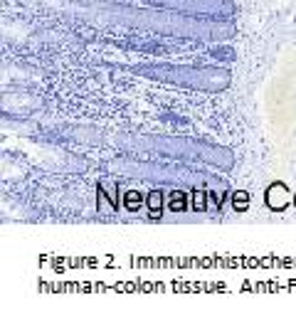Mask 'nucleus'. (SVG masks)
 Returning <instances> with one entry per match:
<instances>
[{
    "instance_id": "1",
    "label": "nucleus",
    "mask_w": 296,
    "mask_h": 323,
    "mask_svg": "<svg viewBox=\"0 0 296 323\" xmlns=\"http://www.w3.org/2000/svg\"><path fill=\"white\" fill-rule=\"evenodd\" d=\"M286 185H281V183H274L269 190H266V205L271 207V210H281L284 205H286V200H281V197H286Z\"/></svg>"
},
{
    "instance_id": "2",
    "label": "nucleus",
    "mask_w": 296,
    "mask_h": 323,
    "mask_svg": "<svg viewBox=\"0 0 296 323\" xmlns=\"http://www.w3.org/2000/svg\"><path fill=\"white\" fill-rule=\"evenodd\" d=\"M148 205H151V217H161V193H153L148 197Z\"/></svg>"
},
{
    "instance_id": "3",
    "label": "nucleus",
    "mask_w": 296,
    "mask_h": 323,
    "mask_svg": "<svg viewBox=\"0 0 296 323\" xmlns=\"http://www.w3.org/2000/svg\"><path fill=\"white\" fill-rule=\"evenodd\" d=\"M124 205H126L129 210H138V205H141V195H138V193H126V195H124Z\"/></svg>"
},
{
    "instance_id": "4",
    "label": "nucleus",
    "mask_w": 296,
    "mask_h": 323,
    "mask_svg": "<svg viewBox=\"0 0 296 323\" xmlns=\"http://www.w3.org/2000/svg\"><path fill=\"white\" fill-rule=\"evenodd\" d=\"M168 207H170V210H185V197H183V193H173V200L168 202Z\"/></svg>"
},
{
    "instance_id": "5",
    "label": "nucleus",
    "mask_w": 296,
    "mask_h": 323,
    "mask_svg": "<svg viewBox=\"0 0 296 323\" xmlns=\"http://www.w3.org/2000/svg\"><path fill=\"white\" fill-rule=\"evenodd\" d=\"M247 202H249V195L247 193H234V210H244L247 207Z\"/></svg>"
},
{
    "instance_id": "6",
    "label": "nucleus",
    "mask_w": 296,
    "mask_h": 323,
    "mask_svg": "<svg viewBox=\"0 0 296 323\" xmlns=\"http://www.w3.org/2000/svg\"><path fill=\"white\" fill-rule=\"evenodd\" d=\"M195 210H197V212L205 210V193H200V190L195 193Z\"/></svg>"
}]
</instances>
